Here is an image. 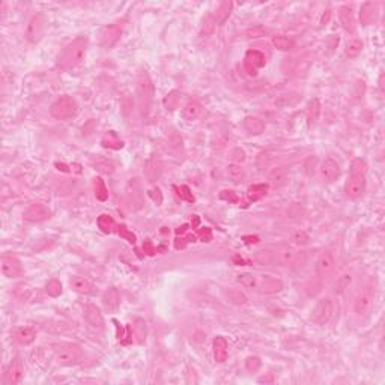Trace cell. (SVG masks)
Instances as JSON below:
<instances>
[{
  "mask_svg": "<svg viewBox=\"0 0 385 385\" xmlns=\"http://www.w3.org/2000/svg\"><path fill=\"white\" fill-rule=\"evenodd\" d=\"M89 38L86 35H80L74 41L63 47V50L58 55V66L62 71H74L86 59Z\"/></svg>",
  "mask_w": 385,
  "mask_h": 385,
  "instance_id": "1",
  "label": "cell"
},
{
  "mask_svg": "<svg viewBox=\"0 0 385 385\" xmlns=\"http://www.w3.org/2000/svg\"><path fill=\"white\" fill-rule=\"evenodd\" d=\"M376 298V280L375 278H369L364 283L363 289L358 292L357 298L354 301V311L357 316L363 318L369 313L373 307Z\"/></svg>",
  "mask_w": 385,
  "mask_h": 385,
  "instance_id": "2",
  "label": "cell"
},
{
  "mask_svg": "<svg viewBox=\"0 0 385 385\" xmlns=\"http://www.w3.org/2000/svg\"><path fill=\"white\" fill-rule=\"evenodd\" d=\"M137 99H138V109L143 116L149 112L151 104L154 99V84L151 81V77L146 71H140L137 76Z\"/></svg>",
  "mask_w": 385,
  "mask_h": 385,
  "instance_id": "3",
  "label": "cell"
},
{
  "mask_svg": "<svg viewBox=\"0 0 385 385\" xmlns=\"http://www.w3.org/2000/svg\"><path fill=\"white\" fill-rule=\"evenodd\" d=\"M77 112H78V104L73 96H69V95L59 96L50 107V115L55 119H59V120L71 119L77 115Z\"/></svg>",
  "mask_w": 385,
  "mask_h": 385,
  "instance_id": "4",
  "label": "cell"
},
{
  "mask_svg": "<svg viewBox=\"0 0 385 385\" xmlns=\"http://www.w3.org/2000/svg\"><path fill=\"white\" fill-rule=\"evenodd\" d=\"M55 355L59 364L74 366L78 364L83 358L81 347L76 343H60L55 346Z\"/></svg>",
  "mask_w": 385,
  "mask_h": 385,
  "instance_id": "5",
  "label": "cell"
},
{
  "mask_svg": "<svg viewBox=\"0 0 385 385\" xmlns=\"http://www.w3.org/2000/svg\"><path fill=\"white\" fill-rule=\"evenodd\" d=\"M334 316V303L331 298H322L318 301L311 311V321L318 325H327Z\"/></svg>",
  "mask_w": 385,
  "mask_h": 385,
  "instance_id": "6",
  "label": "cell"
},
{
  "mask_svg": "<svg viewBox=\"0 0 385 385\" xmlns=\"http://www.w3.org/2000/svg\"><path fill=\"white\" fill-rule=\"evenodd\" d=\"M44 32H45V17L41 12L32 15V19L29 20L26 27V39L32 44H37L44 37Z\"/></svg>",
  "mask_w": 385,
  "mask_h": 385,
  "instance_id": "7",
  "label": "cell"
},
{
  "mask_svg": "<svg viewBox=\"0 0 385 385\" xmlns=\"http://www.w3.org/2000/svg\"><path fill=\"white\" fill-rule=\"evenodd\" d=\"M267 65V58L265 55L259 50H250L246 53V59H244V69L250 77H254L260 68Z\"/></svg>",
  "mask_w": 385,
  "mask_h": 385,
  "instance_id": "8",
  "label": "cell"
},
{
  "mask_svg": "<svg viewBox=\"0 0 385 385\" xmlns=\"http://www.w3.org/2000/svg\"><path fill=\"white\" fill-rule=\"evenodd\" d=\"M122 32H124V24L120 21L106 26L101 32V45L106 50H110L122 37Z\"/></svg>",
  "mask_w": 385,
  "mask_h": 385,
  "instance_id": "9",
  "label": "cell"
},
{
  "mask_svg": "<svg viewBox=\"0 0 385 385\" xmlns=\"http://www.w3.org/2000/svg\"><path fill=\"white\" fill-rule=\"evenodd\" d=\"M51 209L44 205V203H32L29 205V208L24 211V220L26 221H30V223H41V221H47L51 218Z\"/></svg>",
  "mask_w": 385,
  "mask_h": 385,
  "instance_id": "10",
  "label": "cell"
},
{
  "mask_svg": "<svg viewBox=\"0 0 385 385\" xmlns=\"http://www.w3.org/2000/svg\"><path fill=\"white\" fill-rule=\"evenodd\" d=\"M366 191V176L363 174H351L345 185V192L349 199H360Z\"/></svg>",
  "mask_w": 385,
  "mask_h": 385,
  "instance_id": "11",
  "label": "cell"
},
{
  "mask_svg": "<svg viewBox=\"0 0 385 385\" xmlns=\"http://www.w3.org/2000/svg\"><path fill=\"white\" fill-rule=\"evenodd\" d=\"M283 289V282L278 280L272 275H260L257 277V285H256V290H259L260 293H267V295H272L277 293Z\"/></svg>",
  "mask_w": 385,
  "mask_h": 385,
  "instance_id": "12",
  "label": "cell"
},
{
  "mask_svg": "<svg viewBox=\"0 0 385 385\" xmlns=\"http://www.w3.org/2000/svg\"><path fill=\"white\" fill-rule=\"evenodd\" d=\"M2 272L8 278H17L23 274L21 262L12 254H5L2 257Z\"/></svg>",
  "mask_w": 385,
  "mask_h": 385,
  "instance_id": "13",
  "label": "cell"
},
{
  "mask_svg": "<svg viewBox=\"0 0 385 385\" xmlns=\"http://www.w3.org/2000/svg\"><path fill=\"white\" fill-rule=\"evenodd\" d=\"M300 259H301V254L298 251H295L292 247H280L275 251V264L282 265V267L298 264Z\"/></svg>",
  "mask_w": 385,
  "mask_h": 385,
  "instance_id": "14",
  "label": "cell"
},
{
  "mask_svg": "<svg viewBox=\"0 0 385 385\" xmlns=\"http://www.w3.org/2000/svg\"><path fill=\"white\" fill-rule=\"evenodd\" d=\"M23 376H24V366H23V361L17 357L9 366L5 382H6V385H17V384L21 382Z\"/></svg>",
  "mask_w": 385,
  "mask_h": 385,
  "instance_id": "15",
  "label": "cell"
},
{
  "mask_svg": "<svg viewBox=\"0 0 385 385\" xmlns=\"http://www.w3.org/2000/svg\"><path fill=\"white\" fill-rule=\"evenodd\" d=\"M83 316H84V321L89 324L92 328L95 329H102L104 328V318L99 311V308L96 306H86L84 307V311H83Z\"/></svg>",
  "mask_w": 385,
  "mask_h": 385,
  "instance_id": "16",
  "label": "cell"
},
{
  "mask_svg": "<svg viewBox=\"0 0 385 385\" xmlns=\"http://www.w3.org/2000/svg\"><path fill=\"white\" fill-rule=\"evenodd\" d=\"M319 172H321V176H322L325 181H328V182L336 181V179L340 176V167H339V164H337L334 160H332V158H327V160H324L322 164H321Z\"/></svg>",
  "mask_w": 385,
  "mask_h": 385,
  "instance_id": "17",
  "label": "cell"
},
{
  "mask_svg": "<svg viewBox=\"0 0 385 385\" xmlns=\"http://www.w3.org/2000/svg\"><path fill=\"white\" fill-rule=\"evenodd\" d=\"M301 101V94L298 92H285L280 94L274 98L272 104L277 109H288V107H293Z\"/></svg>",
  "mask_w": 385,
  "mask_h": 385,
  "instance_id": "18",
  "label": "cell"
},
{
  "mask_svg": "<svg viewBox=\"0 0 385 385\" xmlns=\"http://www.w3.org/2000/svg\"><path fill=\"white\" fill-rule=\"evenodd\" d=\"M378 17V3L366 2L360 9V21L363 26H370L376 21Z\"/></svg>",
  "mask_w": 385,
  "mask_h": 385,
  "instance_id": "19",
  "label": "cell"
},
{
  "mask_svg": "<svg viewBox=\"0 0 385 385\" xmlns=\"http://www.w3.org/2000/svg\"><path fill=\"white\" fill-rule=\"evenodd\" d=\"M69 285H71V288L77 293H81V295H92L96 290V288L89 282V280L84 278V277H80V275L71 277V280H69Z\"/></svg>",
  "mask_w": 385,
  "mask_h": 385,
  "instance_id": "20",
  "label": "cell"
},
{
  "mask_svg": "<svg viewBox=\"0 0 385 385\" xmlns=\"http://www.w3.org/2000/svg\"><path fill=\"white\" fill-rule=\"evenodd\" d=\"M212 349H214V358H215V361L220 363V364L226 363L227 357H229V343H227V340L223 336H217L214 339Z\"/></svg>",
  "mask_w": 385,
  "mask_h": 385,
  "instance_id": "21",
  "label": "cell"
},
{
  "mask_svg": "<svg viewBox=\"0 0 385 385\" xmlns=\"http://www.w3.org/2000/svg\"><path fill=\"white\" fill-rule=\"evenodd\" d=\"M339 19H340V23L343 26V29L349 33H354L355 32V17H354V11L351 6H342L339 9Z\"/></svg>",
  "mask_w": 385,
  "mask_h": 385,
  "instance_id": "22",
  "label": "cell"
},
{
  "mask_svg": "<svg viewBox=\"0 0 385 385\" xmlns=\"http://www.w3.org/2000/svg\"><path fill=\"white\" fill-rule=\"evenodd\" d=\"M334 270V256L329 251H324L316 260V272L319 275H328Z\"/></svg>",
  "mask_w": 385,
  "mask_h": 385,
  "instance_id": "23",
  "label": "cell"
},
{
  "mask_svg": "<svg viewBox=\"0 0 385 385\" xmlns=\"http://www.w3.org/2000/svg\"><path fill=\"white\" fill-rule=\"evenodd\" d=\"M102 306L106 307V310L109 311H115L119 304H120V295L119 290L116 288H109L106 292L102 293Z\"/></svg>",
  "mask_w": 385,
  "mask_h": 385,
  "instance_id": "24",
  "label": "cell"
},
{
  "mask_svg": "<svg viewBox=\"0 0 385 385\" xmlns=\"http://www.w3.org/2000/svg\"><path fill=\"white\" fill-rule=\"evenodd\" d=\"M37 337V329L32 327H20L14 331V340L20 345H30Z\"/></svg>",
  "mask_w": 385,
  "mask_h": 385,
  "instance_id": "25",
  "label": "cell"
},
{
  "mask_svg": "<svg viewBox=\"0 0 385 385\" xmlns=\"http://www.w3.org/2000/svg\"><path fill=\"white\" fill-rule=\"evenodd\" d=\"M244 128L253 135H259L265 131V122L257 116H247L244 119Z\"/></svg>",
  "mask_w": 385,
  "mask_h": 385,
  "instance_id": "26",
  "label": "cell"
},
{
  "mask_svg": "<svg viewBox=\"0 0 385 385\" xmlns=\"http://www.w3.org/2000/svg\"><path fill=\"white\" fill-rule=\"evenodd\" d=\"M254 262L259 265H264V267H271L275 264V253L272 250H268V249H264V250H259L254 253L253 256Z\"/></svg>",
  "mask_w": 385,
  "mask_h": 385,
  "instance_id": "27",
  "label": "cell"
},
{
  "mask_svg": "<svg viewBox=\"0 0 385 385\" xmlns=\"http://www.w3.org/2000/svg\"><path fill=\"white\" fill-rule=\"evenodd\" d=\"M232 6L233 5H232L231 0H224V2H221L220 6H218V9L214 14V21L217 24H223L227 19H229V15L232 12Z\"/></svg>",
  "mask_w": 385,
  "mask_h": 385,
  "instance_id": "28",
  "label": "cell"
},
{
  "mask_svg": "<svg viewBox=\"0 0 385 385\" xmlns=\"http://www.w3.org/2000/svg\"><path fill=\"white\" fill-rule=\"evenodd\" d=\"M101 145H102L104 148L115 149V151L124 148V142H122V140L117 137V134H116L115 131H110V133H107L106 135H104V137L101 138Z\"/></svg>",
  "mask_w": 385,
  "mask_h": 385,
  "instance_id": "29",
  "label": "cell"
},
{
  "mask_svg": "<svg viewBox=\"0 0 385 385\" xmlns=\"http://www.w3.org/2000/svg\"><path fill=\"white\" fill-rule=\"evenodd\" d=\"M224 296H226V300L229 301L231 304H233V306H244L247 303V296L244 295L241 290L233 289V288L226 289L224 290Z\"/></svg>",
  "mask_w": 385,
  "mask_h": 385,
  "instance_id": "30",
  "label": "cell"
},
{
  "mask_svg": "<svg viewBox=\"0 0 385 385\" xmlns=\"http://www.w3.org/2000/svg\"><path fill=\"white\" fill-rule=\"evenodd\" d=\"M202 106L196 101H190L187 106L182 109V116L187 120H196L200 115H202Z\"/></svg>",
  "mask_w": 385,
  "mask_h": 385,
  "instance_id": "31",
  "label": "cell"
},
{
  "mask_svg": "<svg viewBox=\"0 0 385 385\" xmlns=\"http://www.w3.org/2000/svg\"><path fill=\"white\" fill-rule=\"evenodd\" d=\"M270 181L275 185V187H282L289 181V172L286 167H278L274 169L270 174Z\"/></svg>",
  "mask_w": 385,
  "mask_h": 385,
  "instance_id": "32",
  "label": "cell"
},
{
  "mask_svg": "<svg viewBox=\"0 0 385 385\" xmlns=\"http://www.w3.org/2000/svg\"><path fill=\"white\" fill-rule=\"evenodd\" d=\"M98 227H99V229L104 233H113L117 229V224H116V221L113 220L112 215H109V214H101L98 217Z\"/></svg>",
  "mask_w": 385,
  "mask_h": 385,
  "instance_id": "33",
  "label": "cell"
},
{
  "mask_svg": "<svg viewBox=\"0 0 385 385\" xmlns=\"http://www.w3.org/2000/svg\"><path fill=\"white\" fill-rule=\"evenodd\" d=\"M268 192V185L267 184H256L249 188L247 191V199L249 202H256L262 197H265Z\"/></svg>",
  "mask_w": 385,
  "mask_h": 385,
  "instance_id": "34",
  "label": "cell"
},
{
  "mask_svg": "<svg viewBox=\"0 0 385 385\" xmlns=\"http://www.w3.org/2000/svg\"><path fill=\"white\" fill-rule=\"evenodd\" d=\"M306 115H307V119L310 124H316L318 119H319V115H321V102L319 99H311L308 102V106L306 109Z\"/></svg>",
  "mask_w": 385,
  "mask_h": 385,
  "instance_id": "35",
  "label": "cell"
},
{
  "mask_svg": "<svg viewBox=\"0 0 385 385\" xmlns=\"http://www.w3.org/2000/svg\"><path fill=\"white\" fill-rule=\"evenodd\" d=\"M131 328H133V334H134L137 343H143L146 339V322L143 319L137 318Z\"/></svg>",
  "mask_w": 385,
  "mask_h": 385,
  "instance_id": "36",
  "label": "cell"
},
{
  "mask_svg": "<svg viewBox=\"0 0 385 385\" xmlns=\"http://www.w3.org/2000/svg\"><path fill=\"white\" fill-rule=\"evenodd\" d=\"M94 192H95L96 200H99V202H106L109 199V190L106 187V182H104L101 178L94 179Z\"/></svg>",
  "mask_w": 385,
  "mask_h": 385,
  "instance_id": "37",
  "label": "cell"
},
{
  "mask_svg": "<svg viewBox=\"0 0 385 385\" xmlns=\"http://www.w3.org/2000/svg\"><path fill=\"white\" fill-rule=\"evenodd\" d=\"M352 283V274L351 272H343L340 277H337L336 283H334V293H343Z\"/></svg>",
  "mask_w": 385,
  "mask_h": 385,
  "instance_id": "38",
  "label": "cell"
},
{
  "mask_svg": "<svg viewBox=\"0 0 385 385\" xmlns=\"http://www.w3.org/2000/svg\"><path fill=\"white\" fill-rule=\"evenodd\" d=\"M227 176H229V179L235 184H239L244 181V178H246V173H244V169L238 164H229L227 166Z\"/></svg>",
  "mask_w": 385,
  "mask_h": 385,
  "instance_id": "39",
  "label": "cell"
},
{
  "mask_svg": "<svg viewBox=\"0 0 385 385\" xmlns=\"http://www.w3.org/2000/svg\"><path fill=\"white\" fill-rule=\"evenodd\" d=\"M145 174H146V178H148L149 182H154L156 178L160 176V166H158V163H156L155 156H152L151 160H148L146 169H145Z\"/></svg>",
  "mask_w": 385,
  "mask_h": 385,
  "instance_id": "40",
  "label": "cell"
},
{
  "mask_svg": "<svg viewBox=\"0 0 385 385\" xmlns=\"http://www.w3.org/2000/svg\"><path fill=\"white\" fill-rule=\"evenodd\" d=\"M238 283L246 288V289H254L256 290V285H257V277L253 275V274H249V272H244V274H239L238 275Z\"/></svg>",
  "mask_w": 385,
  "mask_h": 385,
  "instance_id": "41",
  "label": "cell"
},
{
  "mask_svg": "<svg viewBox=\"0 0 385 385\" xmlns=\"http://www.w3.org/2000/svg\"><path fill=\"white\" fill-rule=\"evenodd\" d=\"M272 44H274L275 48L282 50V51H289V50H292L295 47L293 41H290L289 38L283 37V35H277V37H274L272 38Z\"/></svg>",
  "mask_w": 385,
  "mask_h": 385,
  "instance_id": "42",
  "label": "cell"
},
{
  "mask_svg": "<svg viewBox=\"0 0 385 385\" xmlns=\"http://www.w3.org/2000/svg\"><path fill=\"white\" fill-rule=\"evenodd\" d=\"M361 51H363V42L360 39H352L351 42H347L345 53H346L347 58L354 59V58H357L361 53Z\"/></svg>",
  "mask_w": 385,
  "mask_h": 385,
  "instance_id": "43",
  "label": "cell"
},
{
  "mask_svg": "<svg viewBox=\"0 0 385 385\" xmlns=\"http://www.w3.org/2000/svg\"><path fill=\"white\" fill-rule=\"evenodd\" d=\"M179 101H181V94H179L178 91H172V92L164 98V106H166L167 110L173 112L174 109H178Z\"/></svg>",
  "mask_w": 385,
  "mask_h": 385,
  "instance_id": "44",
  "label": "cell"
},
{
  "mask_svg": "<svg viewBox=\"0 0 385 385\" xmlns=\"http://www.w3.org/2000/svg\"><path fill=\"white\" fill-rule=\"evenodd\" d=\"M45 290L50 296H53V298H58V296L62 295V285L58 278H51L50 282L47 283L45 286Z\"/></svg>",
  "mask_w": 385,
  "mask_h": 385,
  "instance_id": "45",
  "label": "cell"
},
{
  "mask_svg": "<svg viewBox=\"0 0 385 385\" xmlns=\"http://www.w3.org/2000/svg\"><path fill=\"white\" fill-rule=\"evenodd\" d=\"M94 167H95V170L96 172H99V173H104V174H112L113 172H115V166L110 163V161H107V160H96L95 163H94Z\"/></svg>",
  "mask_w": 385,
  "mask_h": 385,
  "instance_id": "46",
  "label": "cell"
},
{
  "mask_svg": "<svg viewBox=\"0 0 385 385\" xmlns=\"http://www.w3.org/2000/svg\"><path fill=\"white\" fill-rule=\"evenodd\" d=\"M174 190H176V192H178V196L182 199V200H185V202H190V203H192L194 202V196H192V192L190 191V188L187 187V185H181V187H174Z\"/></svg>",
  "mask_w": 385,
  "mask_h": 385,
  "instance_id": "47",
  "label": "cell"
},
{
  "mask_svg": "<svg viewBox=\"0 0 385 385\" xmlns=\"http://www.w3.org/2000/svg\"><path fill=\"white\" fill-rule=\"evenodd\" d=\"M262 366V361L259 357H249L246 360V369L250 372V373H256Z\"/></svg>",
  "mask_w": 385,
  "mask_h": 385,
  "instance_id": "48",
  "label": "cell"
},
{
  "mask_svg": "<svg viewBox=\"0 0 385 385\" xmlns=\"http://www.w3.org/2000/svg\"><path fill=\"white\" fill-rule=\"evenodd\" d=\"M366 172H367V164L364 160H355L351 166V174H363L366 176Z\"/></svg>",
  "mask_w": 385,
  "mask_h": 385,
  "instance_id": "49",
  "label": "cell"
},
{
  "mask_svg": "<svg viewBox=\"0 0 385 385\" xmlns=\"http://www.w3.org/2000/svg\"><path fill=\"white\" fill-rule=\"evenodd\" d=\"M116 233H119L122 238H125L130 244H135V235H134L133 232H130L124 224H119V226H117Z\"/></svg>",
  "mask_w": 385,
  "mask_h": 385,
  "instance_id": "50",
  "label": "cell"
},
{
  "mask_svg": "<svg viewBox=\"0 0 385 385\" xmlns=\"http://www.w3.org/2000/svg\"><path fill=\"white\" fill-rule=\"evenodd\" d=\"M220 199L223 200H227V202H231V203H238L239 197L236 196V192L235 191H231V190H224L220 192Z\"/></svg>",
  "mask_w": 385,
  "mask_h": 385,
  "instance_id": "51",
  "label": "cell"
},
{
  "mask_svg": "<svg viewBox=\"0 0 385 385\" xmlns=\"http://www.w3.org/2000/svg\"><path fill=\"white\" fill-rule=\"evenodd\" d=\"M194 242L196 241V236H192V235H188L185 238H176V241H174V249L176 250H181V249H185V246L188 242Z\"/></svg>",
  "mask_w": 385,
  "mask_h": 385,
  "instance_id": "52",
  "label": "cell"
},
{
  "mask_svg": "<svg viewBox=\"0 0 385 385\" xmlns=\"http://www.w3.org/2000/svg\"><path fill=\"white\" fill-rule=\"evenodd\" d=\"M149 196L152 197V200L156 203V205H161L163 203V194H161V190L156 187V188H154V190H151L149 191Z\"/></svg>",
  "mask_w": 385,
  "mask_h": 385,
  "instance_id": "53",
  "label": "cell"
},
{
  "mask_svg": "<svg viewBox=\"0 0 385 385\" xmlns=\"http://www.w3.org/2000/svg\"><path fill=\"white\" fill-rule=\"evenodd\" d=\"M199 238L203 241V242H209L212 239V231L209 229V227H205V229H200L199 231Z\"/></svg>",
  "mask_w": 385,
  "mask_h": 385,
  "instance_id": "54",
  "label": "cell"
},
{
  "mask_svg": "<svg viewBox=\"0 0 385 385\" xmlns=\"http://www.w3.org/2000/svg\"><path fill=\"white\" fill-rule=\"evenodd\" d=\"M143 250H145V253H148L149 256H154V254L156 253V249L152 246L151 239H146V241L143 242Z\"/></svg>",
  "mask_w": 385,
  "mask_h": 385,
  "instance_id": "55",
  "label": "cell"
},
{
  "mask_svg": "<svg viewBox=\"0 0 385 385\" xmlns=\"http://www.w3.org/2000/svg\"><path fill=\"white\" fill-rule=\"evenodd\" d=\"M249 38H260L262 35H264V29L262 27H257V29H251V30H249Z\"/></svg>",
  "mask_w": 385,
  "mask_h": 385,
  "instance_id": "56",
  "label": "cell"
},
{
  "mask_svg": "<svg viewBox=\"0 0 385 385\" xmlns=\"http://www.w3.org/2000/svg\"><path fill=\"white\" fill-rule=\"evenodd\" d=\"M233 155H235V156H233V160H235V161H241V163H242L244 160H246V154H244V151H241V149H236V151L233 152Z\"/></svg>",
  "mask_w": 385,
  "mask_h": 385,
  "instance_id": "57",
  "label": "cell"
},
{
  "mask_svg": "<svg viewBox=\"0 0 385 385\" xmlns=\"http://www.w3.org/2000/svg\"><path fill=\"white\" fill-rule=\"evenodd\" d=\"M200 224V218L199 215H192V220H191V226H192V229H197V226Z\"/></svg>",
  "mask_w": 385,
  "mask_h": 385,
  "instance_id": "58",
  "label": "cell"
},
{
  "mask_svg": "<svg viewBox=\"0 0 385 385\" xmlns=\"http://www.w3.org/2000/svg\"><path fill=\"white\" fill-rule=\"evenodd\" d=\"M187 229H188V226H187V224H184L182 227H179V229H176V233H178V235H184V233L187 232Z\"/></svg>",
  "mask_w": 385,
  "mask_h": 385,
  "instance_id": "59",
  "label": "cell"
}]
</instances>
